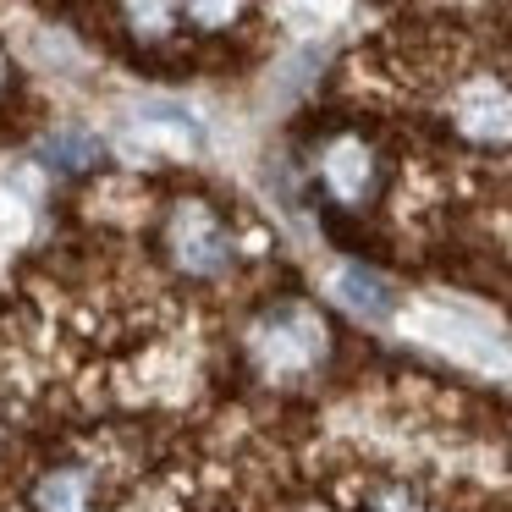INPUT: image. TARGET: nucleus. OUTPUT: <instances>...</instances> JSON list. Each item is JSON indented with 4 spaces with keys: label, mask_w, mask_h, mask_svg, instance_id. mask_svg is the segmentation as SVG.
<instances>
[{
    "label": "nucleus",
    "mask_w": 512,
    "mask_h": 512,
    "mask_svg": "<svg viewBox=\"0 0 512 512\" xmlns=\"http://www.w3.org/2000/svg\"><path fill=\"white\" fill-rule=\"evenodd\" d=\"M248 353H254L259 375L303 380L309 369H320V358H325V320L309 309V303H276L270 314L254 320Z\"/></svg>",
    "instance_id": "nucleus-1"
},
{
    "label": "nucleus",
    "mask_w": 512,
    "mask_h": 512,
    "mask_svg": "<svg viewBox=\"0 0 512 512\" xmlns=\"http://www.w3.org/2000/svg\"><path fill=\"white\" fill-rule=\"evenodd\" d=\"M166 254L188 276H221L232 265V232L204 199H182L166 215Z\"/></svg>",
    "instance_id": "nucleus-2"
},
{
    "label": "nucleus",
    "mask_w": 512,
    "mask_h": 512,
    "mask_svg": "<svg viewBox=\"0 0 512 512\" xmlns=\"http://www.w3.org/2000/svg\"><path fill=\"white\" fill-rule=\"evenodd\" d=\"M452 122L474 144H512V89L496 78H474L457 89Z\"/></svg>",
    "instance_id": "nucleus-3"
},
{
    "label": "nucleus",
    "mask_w": 512,
    "mask_h": 512,
    "mask_svg": "<svg viewBox=\"0 0 512 512\" xmlns=\"http://www.w3.org/2000/svg\"><path fill=\"white\" fill-rule=\"evenodd\" d=\"M320 177H325V188H331V199L364 204L369 188H375V155H369L364 138H336L320 155Z\"/></svg>",
    "instance_id": "nucleus-4"
},
{
    "label": "nucleus",
    "mask_w": 512,
    "mask_h": 512,
    "mask_svg": "<svg viewBox=\"0 0 512 512\" xmlns=\"http://www.w3.org/2000/svg\"><path fill=\"white\" fill-rule=\"evenodd\" d=\"M336 298H342L358 320H386L391 303H397V298H391V287L375 276V270H358V265L336 270Z\"/></svg>",
    "instance_id": "nucleus-5"
},
{
    "label": "nucleus",
    "mask_w": 512,
    "mask_h": 512,
    "mask_svg": "<svg viewBox=\"0 0 512 512\" xmlns=\"http://www.w3.org/2000/svg\"><path fill=\"white\" fill-rule=\"evenodd\" d=\"M89 501H94L89 468H56V474H45L34 490L39 512H89Z\"/></svg>",
    "instance_id": "nucleus-6"
},
{
    "label": "nucleus",
    "mask_w": 512,
    "mask_h": 512,
    "mask_svg": "<svg viewBox=\"0 0 512 512\" xmlns=\"http://www.w3.org/2000/svg\"><path fill=\"white\" fill-rule=\"evenodd\" d=\"M122 17L138 39H166L177 28V0H122Z\"/></svg>",
    "instance_id": "nucleus-7"
},
{
    "label": "nucleus",
    "mask_w": 512,
    "mask_h": 512,
    "mask_svg": "<svg viewBox=\"0 0 512 512\" xmlns=\"http://www.w3.org/2000/svg\"><path fill=\"white\" fill-rule=\"evenodd\" d=\"M94 155H100V144L83 138V133H61V138H50V144H45V160H50V166H61V171L94 166Z\"/></svg>",
    "instance_id": "nucleus-8"
},
{
    "label": "nucleus",
    "mask_w": 512,
    "mask_h": 512,
    "mask_svg": "<svg viewBox=\"0 0 512 512\" xmlns=\"http://www.w3.org/2000/svg\"><path fill=\"white\" fill-rule=\"evenodd\" d=\"M237 12H243V0H188V17L199 28H226L237 23Z\"/></svg>",
    "instance_id": "nucleus-9"
},
{
    "label": "nucleus",
    "mask_w": 512,
    "mask_h": 512,
    "mask_svg": "<svg viewBox=\"0 0 512 512\" xmlns=\"http://www.w3.org/2000/svg\"><path fill=\"white\" fill-rule=\"evenodd\" d=\"M364 512H424V501L413 496L408 485H380L375 496L364 501Z\"/></svg>",
    "instance_id": "nucleus-10"
}]
</instances>
